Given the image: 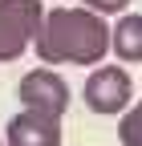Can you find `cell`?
I'll return each instance as SVG.
<instances>
[{
	"label": "cell",
	"mask_w": 142,
	"mask_h": 146,
	"mask_svg": "<svg viewBox=\"0 0 142 146\" xmlns=\"http://www.w3.org/2000/svg\"><path fill=\"white\" fill-rule=\"evenodd\" d=\"M45 21L41 0H0V61H16L37 41Z\"/></svg>",
	"instance_id": "cell-2"
},
{
	"label": "cell",
	"mask_w": 142,
	"mask_h": 146,
	"mask_svg": "<svg viewBox=\"0 0 142 146\" xmlns=\"http://www.w3.org/2000/svg\"><path fill=\"white\" fill-rule=\"evenodd\" d=\"M110 53L118 61H130L138 65L142 61V16H122V21L110 29Z\"/></svg>",
	"instance_id": "cell-6"
},
{
	"label": "cell",
	"mask_w": 142,
	"mask_h": 146,
	"mask_svg": "<svg viewBox=\"0 0 142 146\" xmlns=\"http://www.w3.org/2000/svg\"><path fill=\"white\" fill-rule=\"evenodd\" d=\"M118 138H122V146H142V102L126 106V114L118 122Z\"/></svg>",
	"instance_id": "cell-7"
},
{
	"label": "cell",
	"mask_w": 142,
	"mask_h": 146,
	"mask_svg": "<svg viewBox=\"0 0 142 146\" xmlns=\"http://www.w3.org/2000/svg\"><path fill=\"white\" fill-rule=\"evenodd\" d=\"M33 45L41 65H102L110 53V25L94 8H53Z\"/></svg>",
	"instance_id": "cell-1"
},
{
	"label": "cell",
	"mask_w": 142,
	"mask_h": 146,
	"mask_svg": "<svg viewBox=\"0 0 142 146\" xmlns=\"http://www.w3.org/2000/svg\"><path fill=\"white\" fill-rule=\"evenodd\" d=\"M134 98V81L122 65H98L90 77H85V106L94 114H122Z\"/></svg>",
	"instance_id": "cell-3"
},
{
	"label": "cell",
	"mask_w": 142,
	"mask_h": 146,
	"mask_svg": "<svg viewBox=\"0 0 142 146\" xmlns=\"http://www.w3.org/2000/svg\"><path fill=\"white\" fill-rule=\"evenodd\" d=\"M0 146H4V142H0Z\"/></svg>",
	"instance_id": "cell-9"
},
{
	"label": "cell",
	"mask_w": 142,
	"mask_h": 146,
	"mask_svg": "<svg viewBox=\"0 0 142 146\" xmlns=\"http://www.w3.org/2000/svg\"><path fill=\"white\" fill-rule=\"evenodd\" d=\"M4 146H61V118L45 110H21L4 130Z\"/></svg>",
	"instance_id": "cell-5"
},
{
	"label": "cell",
	"mask_w": 142,
	"mask_h": 146,
	"mask_svg": "<svg viewBox=\"0 0 142 146\" xmlns=\"http://www.w3.org/2000/svg\"><path fill=\"white\" fill-rule=\"evenodd\" d=\"M130 0H85V8H94V12H102V16H110V12H122Z\"/></svg>",
	"instance_id": "cell-8"
},
{
	"label": "cell",
	"mask_w": 142,
	"mask_h": 146,
	"mask_svg": "<svg viewBox=\"0 0 142 146\" xmlns=\"http://www.w3.org/2000/svg\"><path fill=\"white\" fill-rule=\"evenodd\" d=\"M16 98H21L25 110H45V114H65L69 110V85L61 73L53 69H33L21 77V85H16Z\"/></svg>",
	"instance_id": "cell-4"
}]
</instances>
